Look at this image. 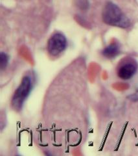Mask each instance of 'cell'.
<instances>
[{"mask_svg": "<svg viewBox=\"0 0 138 156\" xmlns=\"http://www.w3.org/2000/svg\"><path fill=\"white\" fill-rule=\"evenodd\" d=\"M9 62V56L6 54L5 53L2 52L1 53V63H0V66H1V69L3 70L7 66Z\"/></svg>", "mask_w": 138, "mask_h": 156, "instance_id": "6", "label": "cell"}, {"mask_svg": "<svg viewBox=\"0 0 138 156\" xmlns=\"http://www.w3.org/2000/svg\"><path fill=\"white\" fill-rule=\"evenodd\" d=\"M121 47L119 44L114 42L103 49L102 54L107 58H114L119 55Z\"/></svg>", "mask_w": 138, "mask_h": 156, "instance_id": "5", "label": "cell"}, {"mask_svg": "<svg viewBox=\"0 0 138 156\" xmlns=\"http://www.w3.org/2000/svg\"><path fill=\"white\" fill-rule=\"evenodd\" d=\"M102 20L107 25L126 29L131 25L130 19L114 3L108 2L103 9Z\"/></svg>", "mask_w": 138, "mask_h": 156, "instance_id": "1", "label": "cell"}, {"mask_svg": "<svg viewBox=\"0 0 138 156\" xmlns=\"http://www.w3.org/2000/svg\"><path fill=\"white\" fill-rule=\"evenodd\" d=\"M32 89V81L29 76H25L20 85L14 92L12 99V106L13 108L19 111L23 105L25 101L27 99Z\"/></svg>", "mask_w": 138, "mask_h": 156, "instance_id": "2", "label": "cell"}, {"mask_svg": "<svg viewBox=\"0 0 138 156\" xmlns=\"http://www.w3.org/2000/svg\"><path fill=\"white\" fill-rule=\"evenodd\" d=\"M138 69L137 62L133 58H126L117 68L118 77L123 80H130L136 74Z\"/></svg>", "mask_w": 138, "mask_h": 156, "instance_id": "4", "label": "cell"}, {"mask_svg": "<svg viewBox=\"0 0 138 156\" xmlns=\"http://www.w3.org/2000/svg\"><path fill=\"white\" fill-rule=\"evenodd\" d=\"M67 42L64 35L62 33H55L49 38L47 42V51L52 57H57L65 51Z\"/></svg>", "mask_w": 138, "mask_h": 156, "instance_id": "3", "label": "cell"}]
</instances>
